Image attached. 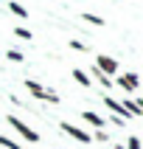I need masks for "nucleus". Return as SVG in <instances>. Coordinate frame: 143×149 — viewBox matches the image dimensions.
Returning <instances> with one entry per match:
<instances>
[{"label":"nucleus","instance_id":"nucleus-3","mask_svg":"<svg viewBox=\"0 0 143 149\" xmlns=\"http://www.w3.org/2000/svg\"><path fill=\"white\" fill-rule=\"evenodd\" d=\"M62 130H65L70 138H76L79 143H90L93 138H90V132H84V130H79L76 124H70V121H62Z\"/></svg>","mask_w":143,"mask_h":149},{"label":"nucleus","instance_id":"nucleus-15","mask_svg":"<svg viewBox=\"0 0 143 149\" xmlns=\"http://www.w3.org/2000/svg\"><path fill=\"white\" fill-rule=\"evenodd\" d=\"M115 149H121V146H115Z\"/></svg>","mask_w":143,"mask_h":149},{"label":"nucleus","instance_id":"nucleus-5","mask_svg":"<svg viewBox=\"0 0 143 149\" xmlns=\"http://www.w3.org/2000/svg\"><path fill=\"white\" fill-rule=\"evenodd\" d=\"M118 84L124 87L126 93H135L137 90V73H126V76H118Z\"/></svg>","mask_w":143,"mask_h":149},{"label":"nucleus","instance_id":"nucleus-2","mask_svg":"<svg viewBox=\"0 0 143 149\" xmlns=\"http://www.w3.org/2000/svg\"><path fill=\"white\" fill-rule=\"evenodd\" d=\"M95 70H98L101 76H107V79H109V76L118 73V62L112 56H95Z\"/></svg>","mask_w":143,"mask_h":149},{"label":"nucleus","instance_id":"nucleus-4","mask_svg":"<svg viewBox=\"0 0 143 149\" xmlns=\"http://www.w3.org/2000/svg\"><path fill=\"white\" fill-rule=\"evenodd\" d=\"M25 90L31 93L34 99H42V101H48V90H45V87H42L39 82H31V79H28V82H25Z\"/></svg>","mask_w":143,"mask_h":149},{"label":"nucleus","instance_id":"nucleus-11","mask_svg":"<svg viewBox=\"0 0 143 149\" xmlns=\"http://www.w3.org/2000/svg\"><path fill=\"white\" fill-rule=\"evenodd\" d=\"M14 34H17V37H23V40H31V31H28V28H23V25H17Z\"/></svg>","mask_w":143,"mask_h":149},{"label":"nucleus","instance_id":"nucleus-1","mask_svg":"<svg viewBox=\"0 0 143 149\" xmlns=\"http://www.w3.org/2000/svg\"><path fill=\"white\" fill-rule=\"evenodd\" d=\"M6 118H8V124L14 127V130L23 135L25 141H31V143H37V141H39V132H37V130H31V127L25 124V121H20L17 116H6Z\"/></svg>","mask_w":143,"mask_h":149},{"label":"nucleus","instance_id":"nucleus-13","mask_svg":"<svg viewBox=\"0 0 143 149\" xmlns=\"http://www.w3.org/2000/svg\"><path fill=\"white\" fill-rule=\"evenodd\" d=\"M8 59H11V62H23V54H20V51H8Z\"/></svg>","mask_w":143,"mask_h":149},{"label":"nucleus","instance_id":"nucleus-10","mask_svg":"<svg viewBox=\"0 0 143 149\" xmlns=\"http://www.w3.org/2000/svg\"><path fill=\"white\" fill-rule=\"evenodd\" d=\"M8 11H14L17 17H28V11H25V8L20 6V3H8Z\"/></svg>","mask_w":143,"mask_h":149},{"label":"nucleus","instance_id":"nucleus-12","mask_svg":"<svg viewBox=\"0 0 143 149\" xmlns=\"http://www.w3.org/2000/svg\"><path fill=\"white\" fill-rule=\"evenodd\" d=\"M126 146H129V149H140V138H137V135H132V138H129V143H126Z\"/></svg>","mask_w":143,"mask_h":149},{"label":"nucleus","instance_id":"nucleus-6","mask_svg":"<svg viewBox=\"0 0 143 149\" xmlns=\"http://www.w3.org/2000/svg\"><path fill=\"white\" fill-rule=\"evenodd\" d=\"M82 118H84V121H87L90 127H95V130H101V127H104V118H101L98 113H93V110H87V113H82Z\"/></svg>","mask_w":143,"mask_h":149},{"label":"nucleus","instance_id":"nucleus-7","mask_svg":"<svg viewBox=\"0 0 143 149\" xmlns=\"http://www.w3.org/2000/svg\"><path fill=\"white\" fill-rule=\"evenodd\" d=\"M82 20H87V23H93V25H104V17L90 14V11H84V14H82Z\"/></svg>","mask_w":143,"mask_h":149},{"label":"nucleus","instance_id":"nucleus-14","mask_svg":"<svg viewBox=\"0 0 143 149\" xmlns=\"http://www.w3.org/2000/svg\"><path fill=\"white\" fill-rule=\"evenodd\" d=\"M70 48H73V51H87V48H84V45H82L79 40H73V42H70Z\"/></svg>","mask_w":143,"mask_h":149},{"label":"nucleus","instance_id":"nucleus-9","mask_svg":"<svg viewBox=\"0 0 143 149\" xmlns=\"http://www.w3.org/2000/svg\"><path fill=\"white\" fill-rule=\"evenodd\" d=\"M0 146H6V149H23L17 141H11V138H6V135H0Z\"/></svg>","mask_w":143,"mask_h":149},{"label":"nucleus","instance_id":"nucleus-8","mask_svg":"<svg viewBox=\"0 0 143 149\" xmlns=\"http://www.w3.org/2000/svg\"><path fill=\"white\" fill-rule=\"evenodd\" d=\"M73 79H76V82H79V84H84V87L90 84V76L84 73V70H73Z\"/></svg>","mask_w":143,"mask_h":149}]
</instances>
